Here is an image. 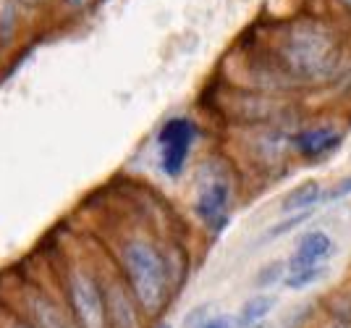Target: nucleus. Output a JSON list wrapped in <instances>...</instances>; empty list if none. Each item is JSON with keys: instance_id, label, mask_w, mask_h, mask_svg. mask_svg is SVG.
<instances>
[{"instance_id": "nucleus-1", "label": "nucleus", "mask_w": 351, "mask_h": 328, "mask_svg": "<svg viewBox=\"0 0 351 328\" xmlns=\"http://www.w3.org/2000/svg\"><path fill=\"white\" fill-rule=\"evenodd\" d=\"M118 276L145 320H158L171 299L173 268L160 247L147 237H129L118 247Z\"/></svg>"}, {"instance_id": "nucleus-2", "label": "nucleus", "mask_w": 351, "mask_h": 328, "mask_svg": "<svg viewBox=\"0 0 351 328\" xmlns=\"http://www.w3.org/2000/svg\"><path fill=\"white\" fill-rule=\"evenodd\" d=\"M278 60L283 71L302 82H315L328 76L338 63V45L333 34L315 21L293 24L278 45Z\"/></svg>"}, {"instance_id": "nucleus-3", "label": "nucleus", "mask_w": 351, "mask_h": 328, "mask_svg": "<svg viewBox=\"0 0 351 328\" xmlns=\"http://www.w3.org/2000/svg\"><path fill=\"white\" fill-rule=\"evenodd\" d=\"M63 307L69 310L76 328H108L100 270L71 266L63 276Z\"/></svg>"}, {"instance_id": "nucleus-4", "label": "nucleus", "mask_w": 351, "mask_h": 328, "mask_svg": "<svg viewBox=\"0 0 351 328\" xmlns=\"http://www.w3.org/2000/svg\"><path fill=\"white\" fill-rule=\"evenodd\" d=\"M11 307L32 328H76L63 302L40 283H24L19 289V302Z\"/></svg>"}, {"instance_id": "nucleus-5", "label": "nucleus", "mask_w": 351, "mask_h": 328, "mask_svg": "<svg viewBox=\"0 0 351 328\" xmlns=\"http://www.w3.org/2000/svg\"><path fill=\"white\" fill-rule=\"evenodd\" d=\"M197 139V126L189 119H171L158 134V145H160V168L176 179L184 165L189 161V152Z\"/></svg>"}, {"instance_id": "nucleus-6", "label": "nucleus", "mask_w": 351, "mask_h": 328, "mask_svg": "<svg viewBox=\"0 0 351 328\" xmlns=\"http://www.w3.org/2000/svg\"><path fill=\"white\" fill-rule=\"evenodd\" d=\"M103 279V297H105V318L108 328H142V313L136 307L134 297L129 294L126 283L121 281V276H110L100 270Z\"/></svg>"}, {"instance_id": "nucleus-7", "label": "nucleus", "mask_w": 351, "mask_h": 328, "mask_svg": "<svg viewBox=\"0 0 351 328\" xmlns=\"http://www.w3.org/2000/svg\"><path fill=\"white\" fill-rule=\"evenodd\" d=\"M228 208H231V184L226 179H210L194 200V215L213 234H220L228 226Z\"/></svg>"}, {"instance_id": "nucleus-8", "label": "nucleus", "mask_w": 351, "mask_h": 328, "mask_svg": "<svg viewBox=\"0 0 351 328\" xmlns=\"http://www.w3.org/2000/svg\"><path fill=\"white\" fill-rule=\"evenodd\" d=\"M333 250H336L333 237L328 231H322V229H312V231H307L304 237L296 242L293 255L289 257V263H286V273L322 266L333 255Z\"/></svg>"}, {"instance_id": "nucleus-9", "label": "nucleus", "mask_w": 351, "mask_h": 328, "mask_svg": "<svg viewBox=\"0 0 351 328\" xmlns=\"http://www.w3.org/2000/svg\"><path fill=\"white\" fill-rule=\"evenodd\" d=\"M293 150L302 155V158H322V155H330L341 148L343 142V134L338 132L336 126H309V129H302L293 134Z\"/></svg>"}, {"instance_id": "nucleus-10", "label": "nucleus", "mask_w": 351, "mask_h": 328, "mask_svg": "<svg viewBox=\"0 0 351 328\" xmlns=\"http://www.w3.org/2000/svg\"><path fill=\"white\" fill-rule=\"evenodd\" d=\"M322 184L320 181H304V184H299V187H293L291 192L283 197V202H280V210L283 213H304V210H315V205H320L322 202Z\"/></svg>"}, {"instance_id": "nucleus-11", "label": "nucleus", "mask_w": 351, "mask_h": 328, "mask_svg": "<svg viewBox=\"0 0 351 328\" xmlns=\"http://www.w3.org/2000/svg\"><path fill=\"white\" fill-rule=\"evenodd\" d=\"M278 299L273 294H254V297L244 299V305L239 307V313L234 315V328H249L254 323L267 320V315L273 313Z\"/></svg>"}, {"instance_id": "nucleus-12", "label": "nucleus", "mask_w": 351, "mask_h": 328, "mask_svg": "<svg viewBox=\"0 0 351 328\" xmlns=\"http://www.w3.org/2000/svg\"><path fill=\"white\" fill-rule=\"evenodd\" d=\"M325 276V268L322 266H315V268H304V270H291L286 273L283 279V286L291 289V292H302V289H309L312 283H317Z\"/></svg>"}, {"instance_id": "nucleus-13", "label": "nucleus", "mask_w": 351, "mask_h": 328, "mask_svg": "<svg viewBox=\"0 0 351 328\" xmlns=\"http://www.w3.org/2000/svg\"><path fill=\"white\" fill-rule=\"evenodd\" d=\"M283 279H286V263L283 260H273V263H265L263 268L257 270L254 286L257 289H270V286H276Z\"/></svg>"}, {"instance_id": "nucleus-14", "label": "nucleus", "mask_w": 351, "mask_h": 328, "mask_svg": "<svg viewBox=\"0 0 351 328\" xmlns=\"http://www.w3.org/2000/svg\"><path fill=\"white\" fill-rule=\"evenodd\" d=\"M19 21V0H5L0 5V43H8L11 34L16 32Z\"/></svg>"}, {"instance_id": "nucleus-15", "label": "nucleus", "mask_w": 351, "mask_h": 328, "mask_svg": "<svg viewBox=\"0 0 351 328\" xmlns=\"http://www.w3.org/2000/svg\"><path fill=\"white\" fill-rule=\"evenodd\" d=\"M309 215H312V210H304V213H291L289 218H283L280 224L273 226V229L267 231V237H270V239H278V237H283V234H289V231H293L296 226L304 224Z\"/></svg>"}, {"instance_id": "nucleus-16", "label": "nucleus", "mask_w": 351, "mask_h": 328, "mask_svg": "<svg viewBox=\"0 0 351 328\" xmlns=\"http://www.w3.org/2000/svg\"><path fill=\"white\" fill-rule=\"evenodd\" d=\"M0 328H32L8 302H0Z\"/></svg>"}, {"instance_id": "nucleus-17", "label": "nucleus", "mask_w": 351, "mask_h": 328, "mask_svg": "<svg viewBox=\"0 0 351 328\" xmlns=\"http://www.w3.org/2000/svg\"><path fill=\"white\" fill-rule=\"evenodd\" d=\"M210 315H213V305H210V302L197 305V307H191L189 313H186V318H184V328H199Z\"/></svg>"}, {"instance_id": "nucleus-18", "label": "nucleus", "mask_w": 351, "mask_h": 328, "mask_svg": "<svg viewBox=\"0 0 351 328\" xmlns=\"http://www.w3.org/2000/svg\"><path fill=\"white\" fill-rule=\"evenodd\" d=\"M351 194V176H343L341 181H336L328 192H322V202H338V200H343V197H349Z\"/></svg>"}, {"instance_id": "nucleus-19", "label": "nucleus", "mask_w": 351, "mask_h": 328, "mask_svg": "<svg viewBox=\"0 0 351 328\" xmlns=\"http://www.w3.org/2000/svg\"><path fill=\"white\" fill-rule=\"evenodd\" d=\"M199 328H234V315H228V313H213Z\"/></svg>"}, {"instance_id": "nucleus-20", "label": "nucleus", "mask_w": 351, "mask_h": 328, "mask_svg": "<svg viewBox=\"0 0 351 328\" xmlns=\"http://www.w3.org/2000/svg\"><path fill=\"white\" fill-rule=\"evenodd\" d=\"M66 3H69L71 8H84V5H87L89 0H66Z\"/></svg>"}, {"instance_id": "nucleus-21", "label": "nucleus", "mask_w": 351, "mask_h": 328, "mask_svg": "<svg viewBox=\"0 0 351 328\" xmlns=\"http://www.w3.org/2000/svg\"><path fill=\"white\" fill-rule=\"evenodd\" d=\"M330 328H351V323H349V320H333V323H330Z\"/></svg>"}, {"instance_id": "nucleus-22", "label": "nucleus", "mask_w": 351, "mask_h": 328, "mask_svg": "<svg viewBox=\"0 0 351 328\" xmlns=\"http://www.w3.org/2000/svg\"><path fill=\"white\" fill-rule=\"evenodd\" d=\"M249 328H276V323H267V320H263V323H254V326Z\"/></svg>"}, {"instance_id": "nucleus-23", "label": "nucleus", "mask_w": 351, "mask_h": 328, "mask_svg": "<svg viewBox=\"0 0 351 328\" xmlns=\"http://www.w3.org/2000/svg\"><path fill=\"white\" fill-rule=\"evenodd\" d=\"M155 328H173V326H171L168 320H158V323H155Z\"/></svg>"}, {"instance_id": "nucleus-24", "label": "nucleus", "mask_w": 351, "mask_h": 328, "mask_svg": "<svg viewBox=\"0 0 351 328\" xmlns=\"http://www.w3.org/2000/svg\"><path fill=\"white\" fill-rule=\"evenodd\" d=\"M338 3H341V5L346 8V11H351V0H338Z\"/></svg>"}, {"instance_id": "nucleus-25", "label": "nucleus", "mask_w": 351, "mask_h": 328, "mask_svg": "<svg viewBox=\"0 0 351 328\" xmlns=\"http://www.w3.org/2000/svg\"><path fill=\"white\" fill-rule=\"evenodd\" d=\"M19 3H24V5H34V3H40V0H19Z\"/></svg>"}]
</instances>
